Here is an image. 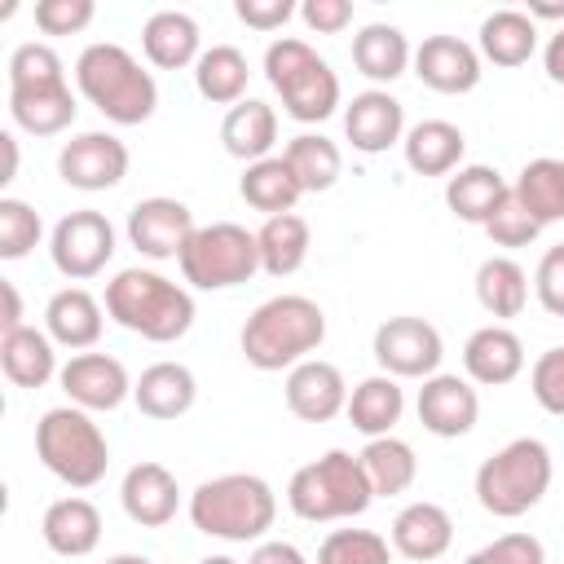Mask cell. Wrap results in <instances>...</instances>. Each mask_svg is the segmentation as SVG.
I'll return each mask as SVG.
<instances>
[{
    "instance_id": "obj_26",
    "label": "cell",
    "mask_w": 564,
    "mask_h": 564,
    "mask_svg": "<svg viewBox=\"0 0 564 564\" xmlns=\"http://www.w3.org/2000/svg\"><path fill=\"white\" fill-rule=\"evenodd\" d=\"M401 154H405V167L414 176H454L463 167V154H467V137L458 123L449 119H419L414 128H405V141H401Z\"/></svg>"
},
{
    "instance_id": "obj_57",
    "label": "cell",
    "mask_w": 564,
    "mask_h": 564,
    "mask_svg": "<svg viewBox=\"0 0 564 564\" xmlns=\"http://www.w3.org/2000/svg\"><path fill=\"white\" fill-rule=\"evenodd\" d=\"M198 564H238V560H229V555H207V560H198Z\"/></svg>"
},
{
    "instance_id": "obj_52",
    "label": "cell",
    "mask_w": 564,
    "mask_h": 564,
    "mask_svg": "<svg viewBox=\"0 0 564 564\" xmlns=\"http://www.w3.org/2000/svg\"><path fill=\"white\" fill-rule=\"evenodd\" d=\"M0 295H4V317H0V335H9V330H22L26 322H22V295H18V286L9 282V278H0Z\"/></svg>"
},
{
    "instance_id": "obj_39",
    "label": "cell",
    "mask_w": 564,
    "mask_h": 564,
    "mask_svg": "<svg viewBox=\"0 0 564 564\" xmlns=\"http://www.w3.org/2000/svg\"><path fill=\"white\" fill-rule=\"evenodd\" d=\"M357 458H361V471H366L375 498H397L419 480L414 445L401 436H375V441H366V449Z\"/></svg>"
},
{
    "instance_id": "obj_16",
    "label": "cell",
    "mask_w": 564,
    "mask_h": 564,
    "mask_svg": "<svg viewBox=\"0 0 564 564\" xmlns=\"http://www.w3.org/2000/svg\"><path fill=\"white\" fill-rule=\"evenodd\" d=\"M282 397H286V410H291L300 423H330L335 414L348 410L344 370H339L335 361H322V357H308V361H300L295 370H286Z\"/></svg>"
},
{
    "instance_id": "obj_14",
    "label": "cell",
    "mask_w": 564,
    "mask_h": 564,
    "mask_svg": "<svg viewBox=\"0 0 564 564\" xmlns=\"http://www.w3.org/2000/svg\"><path fill=\"white\" fill-rule=\"evenodd\" d=\"M57 383H62L70 405H79L88 414H101V410H119L132 397L137 379H128V366L110 352H75L62 366Z\"/></svg>"
},
{
    "instance_id": "obj_34",
    "label": "cell",
    "mask_w": 564,
    "mask_h": 564,
    "mask_svg": "<svg viewBox=\"0 0 564 564\" xmlns=\"http://www.w3.org/2000/svg\"><path fill=\"white\" fill-rule=\"evenodd\" d=\"M238 194L251 212H264V216H282V212H295V203L304 198L291 163L282 154H269L260 163H247L242 176H238Z\"/></svg>"
},
{
    "instance_id": "obj_19",
    "label": "cell",
    "mask_w": 564,
    "mask_h": 564,
    "mask_svg": "<svg viewBox=\"0 0 564 564\" xmlns=\"http://www.w3.org/2000/svg\"><path fill=\"white\" fill-rule=\"evenodd\" d=\"M388 542H392V551L401 560L432 564V560H441L454 546V516L441 502L419 498V502H410V507L397 511V520L388 529Z\"/></svg>"
},
{
    "instance_id": "obj_18",
    "label": "cell",
    "mask_w": 564,
    "mask_h": 564,
    "mask_svg": "<svg viewBox=\"0 0 564 564\" xmlns=\"http://www.w3.org/2000/svg\"><path fill=\"white\" fill-rule=\"evenodd\" d=\"M344 137L357 154H383L405 141V106L388 88H366L344 106Z\"/></svg>"
},
{
    "instance_id": "obj_35",
    "label": "cell",
    "mask_w": 564,
    "mask_h": 564,
    "mask_svg": "<svg viewBox=\"0 0 564 564\" xmlns=\"http://www.w3.org/2000/svg\"><path fill=\"white\" fill-rule=\"evenodd\" d=\"M247 79H251V66H247V53L238 44H212L194 62V88L212 106L247 101Z\"/></svg>"
},
{
    "instance_id": "obj_45",
    "label": "cell",
    "mask_w": 564,
    "mask_h": 564,
    "mask_svg": "<svg viewBox=\"0 0 564 564\" xmlns=\"http://www.w3.org/2000/svg\"><path fill=\"white\" fill-rule=\"evenodd\" d=\"M485 234H489V242L494 247H507V251H516V247H529L538 234H542V225L516 203V194H507V203L489 216V225H485Z\"/></svg>"
},
{
    "instance_id": "obj_9",
    "label": "cell",
    "mask_w": 564,
    "mask_h": 564,
    "mask_svg": "<svg viewBox=\"0 0 564 564\" xmlns=\"http://www.w3.org/2000/svg\"><path fill=\"white\" fill-rule=\"evenodd\" d=\"M176 264L194 291H234L260 273V242L238 220H212L194 229Z\"/></svg>"
},
{
    "instance_id": "obj_22",
    "label": "cell",
    "mask_w": 564,
    "mask_h": 564,
    "mask_svg": "<svg viewBox=\"0 0 564 564\" xmlns=\"http://www.w3.org/2000/svg\"><path fill=\"white\" fill-rule=\"evenodd\" d=\"M463 370L480 388H502V383L520 379V370H524V339L511 326L489 322V326H480V330L467 335V344H463Z\"/></svg>"
},
{
    "instance_id": "obj_53",
    "label": "cell",
    "mask_w": 564,
    "mask_h": 564,
    "mask_svg": "<svg viewBox=\"0 0 564 564\" xmlns=\"http://www.w3.org/2000/svg\"><path fill=\"white\" fill-rule=\"evenodd\" d=\"M542 66H546L551 84H564V26L542 44Z\"/></svg>"
},
{
    "instance_id": "obj_44",
    "label": "cell",
    "mask_w": 564,
    "mask_h": 564,
    "mask_svg": "<svg viewBox=\"0 0 564 564\" xmlns=\"http://www.w3.org/2000/svg\"><path fill=\"white\" fill-rule=\"evenodd\" d=\"M529 392H533V401H538L546 414L564 419V344L546 348V352L529 366Z\"/></svg>"
},
{
    "instance_id": "obj_25",
    "label": "cell",
    "mask_w": 564,
    "mask_h": 564,
    "mask_svg": "<svg viewBox=\"0 0 564 564\" xmlns=\"http://www.w3.org/2000/svg\"><path fill=\"white\" fill-rule=\"evenodd\" d=\"M132 401L145 419H159V423H172L181 414L194 410L198 401V379L185 361H154L137 375L132 383Z\"/></svg>"
},
{
    "instance_id": "obj_33",
    "label": "cell",
    "mask_w": 564,
    "mask_h": 564,
    "mask_svg": "<svg viewBox=\"0 0 564 564\" xmlns=\"http://www.w3.org/2000/svg\"><path fill=\"white\" fill-rule=\"evenodd\" d=\"M75 115H79V101H75L70 84L9 93V119L31 137H57V132H66L75 123Z\"/></svg>"
},
{
    "instance_id": "obj_32",
    "label": "cell",
    "mask_w": 564,
    "mask_h": 564,
    "mask_svg": "<svg viewBox=\"0 0 564 564\" xmlns=\"http://www.w3.org/2000/svg\"><path fill=\"white\" fill-rule=\"evenodd\" d=\"M476 48L485 62L494 66H524L533 53H538V22L524 13V9H494L485 22H480V35H476Z\"/></svg>"
},
{
    "instance_id": "obj_15",
    "label": "cell",
    "mask_w": 564,
    "mask_h": 564,
    "mask_svg": "<svg viewBox=\"0 0 564 564\" xmlns=\"http://www.w3.org/2000/svg\"><path fill=\"white\" fill-rule=\"evenodd\" d=\"M414 410H419V423H423L432 436L458 441V436H467V432L476 427V419H480V392H476V383H471L467 375H445V370H436L432 379H423Z\"/></svg>"
},
{
    "instance_id": "obj_28",
    "label": "cell",
    "mask_w": 564,
    "mask_h": 564,
    "mask_svg": "<svg viewBox=\"0 0 564 564\" xmlns=\"http://www.w3.org/2000/svg\"><path fill=\"white\" fill-rule=\"evenodd\" d=\"M507 194H511V185H507V176L498 172V167H489V163H463L449 181H445V207L458 216V220H467V225H489V216L507 203Z\"/></svg>"
},
{
    "instance_id": "obj_47",
    "label": "cell",
    "mask_w": 564,
    "mask_h": 564,
    "mask_svg": "<svg viewBox=\"0 0 564 564\" xmlns=\"http://www.w3.org/2000/svg\"><path fill=\"white\" fill-rule=\"evenodd\" d=\"M97 18L93 0H40L35 4V26L44 35H79Z\"/></svg>"
},
{
    "instance_id": "obj_42",
    "label": "cell",
    "mask_w": 564,
    "mask_h": 564,
    "mask_svg": "<svg viewBox=\"0 0 564 564\" xmlns=\"http://www.w3.org/2000/svg\"><path fill=\"white\" fill-rule=\"evenodd\" d=\"M57 84H66V66H62L53 44L26 40L9 53V93H18V88H57Z\"/></svg>"
},
{
    "instance_id": "obj_50",
    "label": "cell",
    "mask_w": 564,
    "mask_h": 564,
    "mask_svg": "<svg viewBox=\"0 0 564 564\" xmlns=\"http://www.w3.org/2000/svg\"><path fill=\"white\" fill-rule=\"evenodd\" d=\"M300 22L313 35H339L352 22V4L348 0H304L300 4Z\"/></svg>"
},
{
    "instance_id": "obj_2",
    "label": "cell",
    "mask_w": 564,
    "mask_h": 564,
    "mask_svg": "<svg viewBox=\"0 0 564 564\" xmlns=\"http://www.w3.org/2000/svg\"><path fill=\"white\" fill-rule=\"evenodd\" d=\"M326 339V313L317 300L308 295H273L264 304H256V313L242 322V357L256 370H295L300 361H308Z\"/></svg>"
},
{
    "instance_id": "obj_5",
    "label": "cell",
    "mask_w": 564,
    "mask_h": 564,
    "mask_svg": "<svg viewBox=\"0 0 564 564\" xmlns=\"http://www.w3.org/2000/svg\"><path fill=\"white\" fill-rule=\"evenodd\" d=\"M551 476H555V458L546 441L516 436L476 467V502L498 520H516L546 498Z\"/></svg>"
},
{
    "instance_id": "obj_30",
    "label": "cell",
    "mask_w": 564,
    "mask_h": 564,
    "mask_svg": "<svg viewBox=\"0 0 564 564\" xmlns=\"http://www.w3.org/2000/svg\"><path fill=\"white\" fill-rule=\"evenodd\" d=\"M348 423L366 436V441H375V436H392V427L401 423V414H405V388H401V379H392V375H366L352 392H348Z\"/></svg>"
},
{
    "instance_id": "obj_13",
    "label": "cell",
    "mask_w": 564,
    "mask_h": 564,
    "mask_svg": "<svg viewBox=\"0 0 564 564\" xmlns=\"http://www.w3.org/2000/svg\"><path fill=\"white\" fill-rule=\"evenodd\" d=\"M194 229H198L194 212L167 194H150V198L132 203V212H128V242L145 260H181Z\"/></svg>"
},
{
    "instance_id": "obj_6",
    "label": "cell",
    "mask_w": 564,
    "mask_h": 564,
    "mask_svg": "<svg viewBox=\"0 0 564 564\" xmlns=\"http://www.w3.org/2000/svg\"><path fill=\"white\" fill-rule=\"evenodd\" d=\"M264 79L282 97V110L295 123L330 119L339 110V97H344L339 75L330 70V62L308 40H295V35H278L264 48Z\"/></svg>"
},
{
    "instance_id": "obj_24",
    "label": "cell",
    "mask_w": 564,
    "mask_h": 564,
    "mask_svg": "<svg viewBox=\"0 0 564 564\" xmlns=\"http://www.w3.org/2000/svg\"><path fill=\"white\" fill-rule=\"evenodd\" d=\"M141 53L159 70H185L203 57V31L185 9H159L141 22Z\"/></svg>"
},
{
    "instance_id": "obj_31",
    "label": "cell",
    "mask_w": 564,
    "mask_h": 564,
    "mask_svg": "<svg viewBox=\"0 0 564 564\" xmlns=\"http://www.w3.org/2000/svg\"><path fill=\"white\" fill-rule=\"evenodd\" d=\"M0 370L13 388H44L53 375H62L57 366V344L48 339V330L22 326L0 335Z\"/></svg>"
},
{
    "instance_id": "obj_51",
    "label": "cell",
    "mask_w": 564,
    "mask_h": 564,
    "mask_svg": "<svg viewBox=\"0 0 564 564\" xmlns=\"http://www.w3.org/2000/svg\"><path fill=\"white\" fill-rule=\"evenodd\" d=\"M247 564H308V560H304V551H300L295 542H282V538H264V542H256V546H251Z\"/></svg>"
},
{
    "instance_id": "obj_27",
    "label": "cell",
    "mask_w": 564,
    "mask_h": 564,
    "mask_svg": "<svg viewBox=\"0 0 564 564\" xmlns=\"http://www.w3.org/2000/svg\"><path fill=\"white\" fill-rule=\"evenodd\" d=\"M220 141H225V154L238 159V163L269 159L273 145H278V110L260 97H247V101L229 106L225 119H220Z\"/></svg>"
},
{
    "instance_id": "obj_54",
    "label": "cell",
    "mask_w": 564,
    "mask_h": 564,
    "mask_svg": "<svg viewBox=\"0 0 564 564\" xmlns=\"http://www.w3.org/2000/svg\"><path fill=\"white\" fill-rule=\"evenodd\" d=\"M0 145H4V172H0V185H9L18 176V137L13 132H0Z\"/></svg>"
},
{
    "instance_id": "obj_11",
    "label": "cell",
    "mask_w": 564,
    "mask_h": 564,
    "mask_svg": "<svg viewBox=\"0 0 564 564\" xmlns=\"http://www.w3.org/2000/svg\"><path fill=\"white\" fill-rule=\"evenodd\" d=\"M48 256L62 278L88 282L115 260V225L93 207L66 212L48 234Z\"/></svg>"
},
{
    "instance_id": "obj_3",
    "label": "cell",
    "mask_w": 564,
    "mask_h": 564,
    "mask_svg": "<svg viewBox=\"0 0 564 564\" xmlns=\"http://www.w3.org/2000/svg\"><path fill=\"white\" fill-rule=\"evenodd\" d=\"M75 88L88 106H97L119 128H137L159 110L154 75L115 40H93L75 57Z\"/></svg>"
},
{
    "instance_id": "obj_36",
    "label": "cell",
    "mask_w": 564,
    "mask_h": 564,
    "mask_svg": "<svg viewBox=\"0 0 564 564\" xmlns=\"http://www.w3.org/2000/svg\"><path fill=\"white\" fill-rule=\"evenodd\" d=\"M256 242H260V273L291 278L308 260L313 234H308V220L304 216L282 212V216H264V225L256 229Z\"/></svg>"
},
{
    "instance_id": "obj_7",
    "label": "cell",
    "mask_w": 564,
    "mask_h": 564,
    "mask_svg": "<svg viewBox=\"0 0 564 564\" xmlns=\"http://www.w3.org/2000/svg\"><path fill=\"white\" fill-rule=\"evenodd\" d=\"M35 458L70 489H93L110 467L101 423L79 405H53L35 423Z\"/></svg>"
},
{
    "instance_id": "obj_37",
    "label": "cell",
    "mask_w": 564,
    "mask_h": 564,
    "mask_svg": "<svg viewBox=\"0 0 564 564\" xmlns=\"http://www.w3.org/2000/svg\"><path fill=\"white\" fill-rule=\"evenodd\" d=\"M476 300H480V308L494 322L520 317L524 304H529V273H524V264L511 260V256L480 260V269H476Z\"/></svg>"
},
{
    "instance_id": "obj_40",
    "label": "cell",
    "mask_w": 564,
    "mask_h": 564,
    "mask_svg": "<svg viewBox=\"0 0 564 564\" xmlns=\"http://www.w3.org/2000/svg\"><path fill=\"white\" fill-rule=\"evenodd\" d=\"M282 159L291 163L304 194H326L344 172V150L322 132H300L282 145Z\"/></svg>"
},
{
    "instance_id": "obj_48",
    "label": "cell",
    "mask_w": 564,
    "mask_h": 564,
    "mask_svg": "<svg viewBox=\"0 0 564 564\" xmlns=\"http://www.w3.org/2000/svg\"><path fill=\"white\" fill-rule=\"evenodd\" d=\"M533 295L551 317H564V242L546 247L533 269Z\"/></svg>"
},
{
    "instance_id": "obj_17",
    "label": "cell",
    "mask_w": 564,
    "mask_h": 564,
    "mask_svg": "<svg viewBox=\"0 0 564 564\" xmlns=\"http://www.w3.org/2000/svg\"><path fill=\"white\" fill-rule=\"evenodd\" d=\"M485 57L476 44L458 40V35H427L419 48H414V75L419 84H427L432 93H445V97H458V93H471L480 84V70Z\"/></svg>"
},
{
    "instance_id": "obj_41",
    "label": "cell",
    "mask_w": 564,
    "mask_h": 564,
    "mask_svg": "<svg viewBox=\"0 0 564 564\" xmlns=\"http://www.w3.org/2000/svg\"><path fill=\"white\" fill-rule=\"evenodd\" d=\"M392 542L375 529H330L313 564H392Z\"/></svg>"
},
{
    "instance_id": "obj_1",
    "label": "cell",
    "mask_w": 564,
    "mask_h": 564,
    "mask_svg": "<svg viewBox=\"0 0 564 564\" xmlns=\"http://www.w3.org/2000/svg\"><path fill=\"white\" fill-rule=\"evenodd\" d=\"M106 317L150 344H176L194 326V295L189 286L163 278L159 269H119L106 282Z\"/></svg>"
},
{
    "instance_id": "obj_55",
    "label": "cell",
    "mask_w": 564,
    "mask_h": 564,
    "mask_svg": "<svg viewBox=\"0 0 564 564\" xmlns=\"http://www.w3.org/2000/svg\"><path fill=\"white\" fill-rule=\"evenodd\" d=\"M533 22H555V18H564V0H529V9H524Z\"/></svg>"
},
{
    "instance_id": "obj_21",
    "label": "cell",
    "mask_w": 564,
    "mask_h": 564,
    "mask_svg": "<svg viewBox=\"0 0 564 564\" xmlns=\"http://www.w3.org/2000/svg\"><path fill=\"white\" fill-rule=\"evenodd\" d=\"M119 502H123V511H128L132 524H141V529H163L167 520H176L181 485H176V476H172L163 463L145 458V463H137V467L123 471Z\"/></svg>"
},
{
    "instance_id": "obj_10",
    "label": "cell",
    "mask_w": 564,
    "mask_h": 564,
    "mask_svg": "<svg viewBox=\"0 0 564 564\" xmlns=\"http://www.w3.org/2000/svg\"><path fill=\"white\" fill-rule=\"evenodd\" d=\"M370 352H375L379 370L392 375V379H432L441 370L445 339H441V330L427 317L397 313V317L375 326Z\"/></svg>"
},
{
    "instance_id": "obj_8",
    "label": "cell",
    "mask_w": 564,
    "mask_h": 564,
    "mask_svg": "<svg viewBox=\"0 0 564 564\" xmlns=\"http://www.w3.org/2000/svg\"><path fill=\"white\" fill-rule=\"evenodd\" d=\"M286 502L300 520L308 524H330V520H352L375 502V489L361 471V458L348 449H326L322 458L304 463L291 471Z\"/></svg>"
},
{
    "instance_id": "obj_43",
    "label": "cell",
    "mask_w": 564,
    "mask_h": 564,
    "mask_svg": "<svg viewBox=\"0 0 564 564\" xmlns=\"http://www.w3.org/2000/svg\"><path fill=\"white\" fill-rule=\"evenodd\" d=\"M40 238H44L40 212H35L31 203L4 194V198H0V260H22V256H31V251L40 247Z\"/></svg>"
},
{
    "instance_id": "obj_29",
    "label": "cell",
    "mask_w": 564,
    "mask_h": 564,
    "mask_svg": "<svg viewBox=\"0 0 564 564\" xmlns=\"http://www.w3.org/2000/svg\"><path fill=\"white\" fill-rule=\"evenodd\" d=\"M352 66L370 79V84H392L414 66V48L405 40L401 26L392 22H366L352 35Z\"/></svg>"
},
{
    "instance_id": "obj_38",
    "label": "cell",
    "mask_w": 564,
    "mask_h": 564,
    "mask_svg": "<svg viewBox=\"0 0 564 564\" xmlns=\"http://www.w3.org/2000/svg\"><path fill=\"white\" fill-rule=\"evenodd\" d=\"M511 194H516V203L542 229L555 225V220H564V159H551V154L529 159L520 167V176L511 181Z\"/></svg>"
},
{
    "instance_id": "obj_56",
    "label": "cell",
    "mask_w": 564,
    "mask_h": 564,
    "mask_svg": "<svg viewBox=\"0 0 564 564\" xmlns=\"http://www.w3.org/2000/svg\"><path fill=\"white\" fill-rule=\"evenodd\" d=\"M101 564H154L150 555H137V551H119V555H106Z\"/></svg>"
},
{
    "instance_id": "obj_20",
    "label": "cell",
    "mask_w": 564,
    "mask_h": 564,
    "mask_svg": "<svg viewBox=\"0 0 564 564\" xmlns=\"http://www.w3.org/2000/svg\"><path fill=\"white\" fill-rule=\"evenodd\" d=\"M44 330L57 348L93 352V344L106 330V304L88 286H62L44 304Z\"/></svg>"
},
{
    "instance_id": "obj_46",
    "label": "cell",
    "mask_w": 564,
    "mask_h": 564,
    "mask_svg": "<svg viewBox=\"0 0 564 564\" xmlns=\"http://www.w3.org/2000/svg\"><path fill=\"white\" fill-rule=\"evenodd\" d=\"M463 564H546V546L533 533H502L494 542H485L480 551H471Z\"/></svg>"
},
{
    "instance_id": "obj_49",
    "label": "cell",
    "mask_w": 564,
    "mask_h": 564,
    "mask_svg": "<svg viewBox=\"0 0 564 564\" xmlns=\"http://www.w3.org/2000/svg\"><path fill=\"white\" fill-rule=\"evenodd\" d=\"M234 13L251 31H282L300 9L291 0H234Z\"/></svg>"
},
{
    "instance_id": "obj_4",
    "label": "cell",
    "mask_w": 564,
    "mask_h": 564,
    "mask_svg": "<svg viewBox=\"0 0 564 564\" xmlns=\"http://www.w3.org/2000/svg\"><path fill=\"white\" fill-rule=\"evenodd\" d=\"M278 520L273 485L256 471H225L189 494V524L220 542H264Z\"/></svg>"
},
{
    "instance_id": "obj_23",
    "label": "cell",
    "mask_w": 564,
    "mask_h": 564,
    "mask_svg": "<svg viewBox=\"0 0 564 564\" xmlns=\"http://www.w3.org/2000/svg\"><path fill=\"white\" fill-rule=\"evenodd\" d=\"M40 538L53 555H66V560H84L97 551L101 542V511L97 502H88L84 494H66L57 502L44 507L40 516Z\"/></svg>"
},
{
    "instance_id": "obj_12",
    "label": "cell",
    "mask_w": 564,
    "mask_h": 564,
    "mask_svg": "<svg viewBox=\"0 0 564 564\" xmlns=\"http://www.w3.org/2000/svg\"><path fill=\"white\" fill-rule=\"evenodd\" d=\"M128 163H132V154L115 132H79L70 141H62V150H57V176L84 194L115 189L128 176Z\"/></svg>"
}]
</instances>
